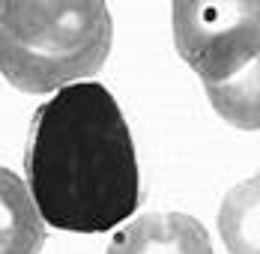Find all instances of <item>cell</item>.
I'll use <instances>...</instances> for the list:
<instances>
[{
	"label": "cell",
	"instance_id": "4",
	"mask_svg": "<svg viewBox=\"0 0 260 254\" xmlns=\"http://www.w3.org/2000/svg\"><path fill=\"white\" fill-rule=\"evenodd\" d=\"M108 254H212L207 228L185 212H150L114 233Z\"/></svg>",
	"mask_w": 260,
	"mask_h": 254
},
{
	"label": "cell",
	"instance_id": "2",
	"mask_svg": "<svg viewBox=\"0 0 260 254\" xmlns=\"http://www.w3.org/2000/svg\"><path fill=\"white\" fill-rule=\"evenodd\" d=\"M108 0H0V72L21 93H54L105 66Z\"/></svg>",
	"mask_w": 260,
	"mask_h": 254
},
{
	"label": "cell",
	"instance_id": "3",
	"mask_svg": "<svg viewBox=\"0 0 260 254\" xmlns=\"http://www.w3.org/2000/svg\"><path fill=\"white\" fill-rule=\"evenodd\" d=\"M171 24L177 54L207 90L257 66L260 0H174Z\"/></svg>",
	"mask_w": 260,
	"mask_h": 254
},
{
	"label": "cell",
	"instance_id": "6",
	"mask_svg": "<svg viewBox=\"0 0 260 254\" xmlns=\"http://www.w3.org/2000/svg\"><path fill=\"white\" fill-rule=\"evenodd\" d=\"M257 177L236 185L218 209V233L231 254H260L257 248Z\"/></svg>",
	"mask_w": 260,
	"mask_h": 254
},
{
	"label": "cell",
	"instance_id": "1",
	"mask_svg": "<svg viewBox=\"0 0 260 254\" xmlns=\"http://www.w3.org/2000/svg\"><path fill=\"white\" fill-rule=\"evenodd\" d=\"M27 192L45 225L105 233L141 203V177L129 123L99 81L54 90L30 120Z\"/></svg>",
	"mask_w": 260,
	"mask_h": 254
},
{
	"label": "cell",
	"instance_id": "7",
	"mask_svg": "<svg viewBox=\"0 0 260 254\" xmlns=\"http://www.w3.org/2000/svg\"><path fill=\"white\" fill-rule=\"evenodd\" d=\"M212 108L236 129L257 132V66L207 90Z\"/></svg>",
	"mask_w": 260,
	"mask_h": 254
},
{
	"label": "cell",
	"instance_id": "5",
	"mask_svg": "<svg viewBox=\"0 0 260 254\" xmlns=\"http://www.w3.org/2000/svg\"><path fill=\"white\" fill-rule=\"evenodd\" d=\"M45 221L21 177L0 168V254H39Z\"/></svg>",
	"mask_w": 260,
	"mask_h": 254
}]
</instances>
